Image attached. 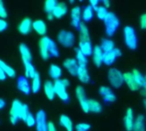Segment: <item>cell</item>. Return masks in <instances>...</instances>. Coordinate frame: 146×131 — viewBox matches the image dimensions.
Segmentation results:
<instances>
[{
	"label": "cell",
	"instance_id": "cell-8",
	"mask_svg": "<svg viewBox=\"0 0 146 131\" xmlns=\"http://www.w3.org/2000/svg\"><path fill=\"white\" fill-rule=\"evenodd\" d=\"M54 88H55V92L56 95L64 103L69 102V95L67 92V88L62 84L61 79L56 80L54 82Z\"/></svg>",
	"mask_w": 146,
	"mask_h": 131
},
{
	"label": "cell",
	"instance_id": "cell-23",
	"mask_svg": "<svg viewBox=\"0 0 146 131\" xmlns=\"http://www.w3.org/2000/svg\"><path fill=\"white\" fill-rule=\"evenodd\" d=\"M44 94L47 97L48 100H54L55 96H56V92H55V88H54V83L47 80L45 81L44 84Z\"/></svg>",
	"mask_w": 146,
	"mask_h": 131
},
{
	"label": "cell",
	"instance_id": "cell-46",
	"mask_svg": "<svg viewBox=\"0 0 146 131\" xmlns=\"http://www.w3.org/2000/svg\"><path fill=\"white\" fill-rule=\"evenodd\" d=\"M61 82L66 88H68L70 85V82L68 78H61Z\"/></svg>",
	"mask_w": 146,
	"mask_h": 131
},
{
	"label": "cell",
	"instance_id": "cell-49",
	"mask_svg": "<svg viewBox=\"0 0 146 131\" xmlns=\"http://www.w3.org/2000/svg\"><path fill=\"white\" fill-rule=\"evenodd\" d=\"M101 3H102V5H103V6H104V7H105V8H107V9H108V8H110V5H111V3H110L109 0H104V1H102Z\"/></svg>",
	"mask_w": 146,
	"mask_h": 131
},
{
	"label": "cell",
	"instance_id": "cell-52",
	"mask_svg": "<svg viewBox=\"0 0 146 131\" xmlns=\"http://www.w3.org/2000/svg\"><path fill=\"white\" fill-rule=\"evenodd\" d=\"M144 107H145V110H146V100L144 101Z\"/></svg>",
	"mask_w": 146,
	"mask_h": 131
},
{
	"label": "cell",
	"instance_id": "cell-43",
	"mask_svg": "<svg viewBox=\"0 0 146 131\" xmlns=\"http://www.w3.org/2000/svg\"><path fill=\"white\" fill-rule=\"evenodd\" d=\"M8 26H9L8 22H7L5 20L1 19V20H0V32H4V31L8 28Z\"/></svg>",
	"mask_w": 146,
	"mask_h": 131
},
{
	"label": "cell",
	"instance_id": "cell-30",
	"mask_svg": "<svg viewBox=\"0 0 146 131\" xmlns=\"http://www.w3.org/2000/svg\"><path fill=\"white\" fill-rule=\"evenodd\" d=\"M59 123L67 131H74V124L68 116L65 114L61 115L59 118Z\"/></svg>",
	"mask_w": 146,
	"mask_h": 131
},
{
	"label": "cell",
	"instance_id": "cell-11",
	"mask_svg": "<svg viewBox=\"0 0 146 131\" xmlns=\"http://www.w3.org/2000/svg\"><path fill=\"white\" fill-rule=\"evenodd\" d=\"M36 131H48V122L46 113L44 110H39L36 113Z\"/></svg>",
	"mask_w": 146,
	"mask_h": 131
},
{
	"label": "cell",
	"instance_id": "cell-53",
	"mask_svg": "<svg viewBox=\"0 0 146 131\" xmlns=\"http://www.w3.org/2000/svg\"><path fill=\"white\" fill-rule=\"evenodd\" d=\"M145 84H146V74H145Z\"/></svg>",
	"mask_w": 146,
	"mask_h": 131
},
{
	"label": "cell",
	"instance_id": "cell-34",
	"mask_svg": "<svg viewBox=\"0 0 146 131\" xmlns=\"http://www.w3.org/2000/svg\"><path fill=\"white\" fill-rule=\"evenodd\" d=\"M132 73H133V77H134V78H135L137 84H138L141 88H142L143 86L146 85L145 76L139 70H138V69L135 68V69H133V70L132 71Z\"/></svg>",
	"mask_w": 146,
	"mask_h": 131
},
{
	"label": "cell",
	"instance_id": "cell-10",
	"mask_svg": "<svg viewBox=\"0 0 146 131\" xmlns=\"http://www.w3.org/2000/svg\"><path fill=\"white\" fill-rule=\"evenodd\" d=\"M99 95L105 103H113L116 101V95L109 86L104 85L99 88Z\"/></svg>",
	"mask_w": 146,
	"mask_h": 131
},
{
	"label": "cell",
	"instance_id": "cell-2",
	"mask_svg": "<svg viewBox=\"0 0 146 131\" xmlns=\"http://www.w3.org/2000/svg\"><path fill=\"white\" fill-rule=\"evenodd\" d=\"M28 112L30 111L27 105L22 103L18 99H15L11 103L9 110V120L11 124L15 125L19 120H22V118Z\"/></svg>",
	"mask_w": 146,
	"mask_h": 131
},
{
	"label": "cell",
	"instance_id": "cell-35",
	"mask_svg": "<svg viewBox=\"0 0 146 131\" xmlns=\"http://www.w3.org/2000/svg\"><path fill=\"white\" fill-rule=\"evenodd\" d=\"M0 68L2 70H3V72L6 73L7 77L15 78L16 76L15 70L13 67H11L10 66H9L7 63H5L4 61H0Z\"/></svg>",
	"mask_w": 146,
	"mask_h": 131
},
{
	"label": "cell",
	"instance_id": "cell-37",
	"mask_svg": "<svg viewBox=\"0 0 146 131\" xmlns=\"http://www.w3.org/2000/svg\"><path fill=\"white\" fill-rule=\"evenodd\" d=\"M57 4H58V2L56 0H46L44 3V9L45 13L46 14L53 13Z\"/></svg>",
	"mask_w": 146,
	"mask_h": 131
},
{
	"label": "cell",
	"instance_id": "cell-24",
	"mask_svg": "<svg viewBox=\"0 0 146 131\" xmlns=\"http://www.w3.org/2000/svg\"><path fill=\"white\" fill-rule=\"evenodd\" d=\"M62 74V70L60 66L56 64H51L49 67V75L55 81L61 79Z\"/></svg>",
	"mask_w": 146,
	"mask_h": 131
},
{
	"label": "cell",
	"instance_id": "cell-16",
	"mask_svg": "<svg viewBox=\"0 0 146 131\" xmlns=\"http://www.w3.org/2000/svg\"><path fill=\"white\" fill-rule=\"evenodd\" d=\"M135 118H134V113L133 110L132 108H128L126 112L123 123H124V127L127 131H133V125H134Z\"/></svg>",
	"mask_w": 146,
	"mask_h": 131
},
{
	"label": "cell",
	"instance_id": "cell-41",
	"mask_svg": "<svg viewBox=\"0 0 146 131\" xmlns=\"http://www.w3.org/2000/svg\"><path fill=\"white\" fill-rule=\"evenodd\" d=\"M0 16L3 20L8 16V13H7V10L5 9V6L3 1H0Z\"/></svg>",
	"mask_w": 146,
	"mask_h": 131
},
{
	"label": "cell",
	"instance_id": "cell-26",
	"mask_svg": "<svg viewBox=\"0 0 146 131\" xmlns=\"http://www.w3.org/2000/svg\"><path fill=\"white\" fill-rule=\"evenodd\" d=\"M79 49L87 57L92 55L93 49L92 42H79Z\"/></svg>",
	"mask_w": 146,
	"mask_h": 131
},
{
	"label": "cell",
	"instance_id": "cell-22",
	"mask_svg": "<svg viewBox=\"0 0 146 131\" xmlns=\"http://www.w3.org/2000/svg\"><path fill=\"white\" fill-rule=\"evenodd\" d=\"M76 77L84 84H89L91 82V76H90V73H89V71H88L87 67L80 66Z\"/></svg>",
	"mask_w": 146,
	"mask_h": 131
},
{
	"label": "cell",
	"instance_id": "cell-40",
	"mask_svg": "<svg viewBox=\"0 0 146 131\" xmlns=\"http://www.w3.org/2000/svg\"><path fill=\"white\" fill-rule=\"evenodd\" d=\"M91 125L87 123H80L75 126V131H89Z\"/></svg>",
	"mask_w": 146,
	"mask_h": 131
},
{
	"label": "cell",
	"instance_id": "cell-9",
	"mask_svg": "<svg viewBox=\"0 0 146 131\" xmlns=\"http://www.w3.org/2000/svg\"><path fill=\"white\" fill-rule=\"evenodd\" d=\"M82 9L80 6H74L72 8L71 11H70V17H71V25L73 27H74L75 29L80 28L81 23L83 21H81L82 20Z\"/></svg>",
	"mask_w": 146,
	"mask_h": 131
},
{
	"label": "cell",
	"instance_id": "cell-36",
	"mask_svg": "<svg viewBox=\"0 0 146 131\" xmlns=\"http://www.w3.org/2000/svg\"><path fill=\"white\" fill-rule=\"evenodd\" d=\"M31 86H32V92L34 93V94H37L40 90V89H41V78H40V76H39L38 72L32 79Z\"/></svg>",
	"mask_w": 146,
	"mask_h": 131
},
{
	"label": "cell",
	"instance_id": "cell-18",
	"mask_svg": "<svg viewBox=\"0 0 146 131\" xmlns=\"http://www.w3.org/2000/svg\"><path fill=\"white\" fill-rule=\"evenodd\" d=\"M33 22L29 17L24 18L18 25V31L22 35H27L33 29Z\"/></svg>",
	"mask_w": 146,
	"mask_h": 131
},
{
	"label": "cell",
	"instance_id": "cell-19",
	"mask_svg": "<svg viewBox=\"0 0 146 131\" xmlns=\"http://www.w3.org/2000/svg\"><path fill=\"white\" fill-rule=\"evenodd\" d=\"M19 51L21 54V57L23 62H32L33 56L30 49L26 43H21L19 45Z\"/></svg>",
	"mask_w": 146,
	"mask_h": 131
},
{
	"label": "cell",
	"instance_id": "cell-14",
	"mask_svg": "<svg viewBox=\"0 0 146 131\" xmlns=\"http://www.w3.org/2000/svg\"><path fill=\"white\" fill-rule=\"evenodd\" d=\"M122 55L121 50L119 48H115L113 51L109 52V53H104V64L106 66H111L113 65L115 61L121 57Z\"/></svg>",
	"mask_w": 146,
	"mask_h": 131
},
{
	"label": "cell",
	"instance_id": "cell-33",
	"mask_svg": "<svg viewBox=\"0 0 146 131\" xmlns=\"http://www.w3.org/2000/svg\"><path fill=\"white\" fill-rule=\"evenodd\" d=\"M23 64L25 67V77L33 79L38 73L35 66L33 65L32 62H23Z\"/></svg>",
	"mask_w": 146,
	"mask_h": 131
},
{
	"label": "cell",
	"instance_id": "cell-12",
	"mask_svg": "<svg viewBox=\"0 0 146 131\" xmlns=\"http://www.w3.org/2000/svg\"><path fill=\"white\" fill-rule=\"evenodd\" d=\"M17 89L20 92L26 95H29L32 92V86L27 78L25 76H21L17 78Z\"/></svg>",
	"mask_w": 146,
	"mask_h": 131
},
{
	"label": "cell",
	"instance_id": "cell-6",
	"mask_svg": "<svg viewBox=\"0 0 146 131\" xmlns=\"http://www.w3.org/2000/svg\"><path fill=\"white\" fill-rule=\"evenodd\" d=\"M75 35L72 31L61 30L57 34V42L64 48H72L75 43Z\"/></svg>",
	"mask_w": 146,
	"mask_h": 131
},
{
	"label": "cell",
	"instance_id": "cell-39",
	"mask_svg": "<svg viewBox=\"0 0 146 131\" xmlns=\"http://www.w3.org/2000/svg\"><path fill=\"white\" fill-rule=\"evenodd\" d=\"M110 11H108V9L105 8L104 6L103 5H100L98 9L96 10V14H97V17L101 20H104V19L106 18V16L108 15Z\"/></svg>",
	"mask_w": 146,
	"mask_h": 131
},
{
	"label": "cell",
	"instance_id": "cell-1",
	"mask_svg": "<svg viewBox=\"0 0 146 131\" xmlns=\"http://www.w3.org/2000/svg\"><path fill=\"white\" fill-rule=\"evenodd\" d=\"M38 49L41 58L45 61L50 57L57 58L60 56V52L56 43L48 36L41 37L38 41Z\"/></svg>",
	"mask_w": 146,
	"mask_h": 131
},
{
	"label": "cell",
	"instance_id": "cell-20",
	"mask_svg": "<svg viewBox=\"0 0 146 131\" xmlns=\"http://www.w3.org/2000/svg\"><path fill=\"white\" fill-rule=\"evenodd\" d=\"M33 29L41 37L46 36L47 26L43 20H36L33 22Z\"/></svg>",
	"mask_w": 146,
	"mask_h": 131
},
{
	"label": "cell",
	"instance_id": "cell-28",
	"mask_svg": "<svg viewBox=\"0 0 146 131\" xmlns=\"http://www.w3.org/2000/svg\"><path fill=\"white\" fill-rule=\"evenodd\" d=\"M80 41L79 42H91V37L89 33V30L86 23L82 22L80 28Z\"/></svg>",
	"mask_w": 146,
	"mask_h": 131
},
{
	"label": "cell",
	"instance_id": "cell-48",
	"mask_svg": "<svg viewBox=\"0 0 146 131\" xmlns=\"http://www.w3.org/2000/svg\"><path fill=\"white\" fill-rule=\"evenodd\" d=\"M140 95L145 98V100H146V85L143 86L141 89H140Z\"/></svg>",
	"mask_w": 146,
	"mask_h": 131
},
{
	"label": "cell",
	"instance_id": "cell-38",
	"mask_svg": "<svg viewBox=\"0 0 146 131\" xmlns=\"http://www.w3.org/2000/svg\"><path fill=\"white\" fill-rule=\"evenodd\" d=\"M22 121L26 124L27 127H33L36 125V117L33 116V114L30 112H28L25 117L22 118Z\"/></svg>",
	"mask_w": 146,
	"mask_h": 131
},
{
	"label": "cell",
	"instance_id": "cell-25",
	"mask_svg": "<svg viewBox=\"0 0 146 131\" xmlns=\"http://www.w3.org/2000/svg\"><path fill=\"white\" fill-rule=\"evenodd\" d=\"M133 131H146L145 116L143 114H139L135 118Z\"/></svg>",
	"mask_w": 146,
	"mask_h": 131
},
{
	"label": "cell",
	"instance_id": "cell-50",
	"mask_svg": "<svg viewBox=\"0 0 146 131\" xmlns=\"http://www.w3.org/2000/svg\"><path fill=\"white\" fill-rule=\"evenodd\" d=\"M5 107H6V101H4V99H1L0 100V110H3Z\"/></svg>",
	"mask_w": 146,
	"mask_h": 131
},
{
	"label": "cell",
	"instance_id": "cell-29",
	"mask_svg": "<svg viewBox=\"0 0 146 131\" xmlns=\"http://www.w3.org/2000/svg\"><path fill=\"white\" fill-rule=\"evenodd\" d=\"M103 49L104 53H109L113 51L115 49V45L113 40L110 38H103L101 40V43L99 45Z\"/></svg>",
	"mask_w": 146,
	"mask_h": 131
},
{
	"label": "cell",
	"instance_id": "cell-27",
	"mask_svg": "<svg viewBox=\"0 0 146 131\" xmlns=\"http://www.w3.org/2000/svg\"><path fill=\"white\" fill-rule=\"evenodd\" d=\"M94 9L90 4L84 7L82 10V20L84 23L89 22L92 20L94 16Z\"/></svg>",
	"mask_w": 146,
	"mask_h": 131
},
{
	"label": "cell",
	"instance_id": "cell-17",
	"mask_svg": "<svg viewBox=\"0 0 146 131\" xmlns=\"http://www.w3.org/2000/svg\"><path fill=\"white\" fill-rule=\"evenodd\" d=\"M124 80H125V84H127V86L128 87V89L132 91H138L140 90L141 87L137 84L132 72H127L124 73Z\"/></svg>",
	"mask_w": 146,
	"mask_h": 131
},
{
	"label": "cell",
	"instance_id": "cell-4",
	"mask_svg": "<svg viewBox=\"0 0 146 131\" xmlns=\"http://www.w3.org/2000/svg\"><path fill=\"white\" fill-rule=\"evenodd\" d=\"M105 26V32L108 37H112L120 26V20L114 12H109L104 20Z\"/></svg>",
	"mask_w": 146,
	"mask_h": 131
},
{
	"label": "cell",
	"instance_id": "cell-5",
	"mask_svg": "<svg viewBox=\"0 0 146 131\" xmlns=\"http://www.w3.org/2000/svg\"><path fill=\"white\" fill-rule=\"evenodd\" d=\"M108 81L114 89H120L124 84V73L115 67H111L108 71Z\"/></svg>",
	"mask_w": 146,
	"mask_h": 131
},
{
	"label": "cell",
	"instance_id": "cell-45",
	"mask_svg": "<svg viewBox=\"0 0 146 131\" xmlns=\"http://www.w3.org/2000/svg\"><path fill=\"white\" fill-rule=\"evenodd\" d=\"M48 131H56V128L52 122H48Z\"/></svg>",
	"mask_w": 146,
	"mask_h": 131
},
{
	"label": "cell",
	"instance_id": "cell-31",
	"mask_svg": "<svg viewBox=\"0 0 146 131\" xmlns=\"http://www.w3.org/2000/svg\"><path fill=\"white\" fill-rule=\"evenodd\" d=\"M88 103H89L90 113H96V114L102 113L103 106H102V104L98 101H97L95 99H88Z\"/></svg>",
	"mask_w": 146,
	"mask_h": 131
},
{
	"label": "cell",
	"instance_id": "cell-47",
	"mask_svg": "<svg viewBox=\"0 0 146 131\" xmlns=\"http://www.w3.org/2000/svg\"><path fill=\"white\" fill-rule=\"evenodd\" d=\"M6 78H7L6 73L3 72V70H2V69L0 68V80H1V81H4Z\"/></svg>",
	"mask_w": 146,
	"mask_h": 131
},
{
	"label": "cell",
	"instance_id": "cell-44",
	"mask_svg": "<svg viewBox=\"0 0 146 131\" xmlns=\"http://www.w3.org/2000/svg\"><path fill=\"white\" fill-rule=\"evenodd\" d=\"M99 3H100V1H98V0H91V1H89V4L94 9L95 11H96V10L98 9V8L100 6Z\"/></svg>",
	"mask_w": 146,
	"mask_h": 131
},
{
	"label": "cell",
	"instance_id": "cell-32",
	"mask_svg": "<svg viewBox=\"0 0 146 131\" xmlns=\"http://www.w3.org/2000/svg\"><path fill=\"white\" fill-rule=\"evenodd\" d=\"M74 52H75V59L79 64L80 66L81 67H86L87 64H88V59H87V56L85 55L80 49L79 48H76L74 49Z\"/></svg>",
	"mask_w": 146,
	"mask_h": 131
},
{
	"label": "cell",
	"instance_id": "cell-51",
	"mask_svg": "<svg viewBox=\"0 0 146 131\" xmlns=\"http://www.w3.org/2000/svg\"><path fill=\"white\" fill-rule=\"evenodd\" d=\"M46 18H47V20H54V18H55V16H54V14H52V13H50V14H46Z\"/></svg>",
	"mask_w": 146,
	"mask_h": 131
},
{
	"label": "cell",
	"instance_id": "cell-21",
	"mask_svg": "<svg viewBox=\"0 0 146 131\" xmlns=\"http://www.w3.org/2000/svg\"><path fill=\"white\" fill-rule=\"evenodd\" d=\"M68 11V4L64 2H60V3H58L57 6L56 7L55 10L53 11L52 14H54L55 18L61 19L67 14Z\"/></svg>",
	"mask_w": 146,
	"mask_h": 131
},
{
	"label": "cell",
	"instance_id": "cell-3",
	"mask_svg": "<svg viewBox=\"0 0 146 131\" xmlns=\"http://www.w3.org/2000/svg\"><path fill=\"white\" fill-rule=\"evenodd\" d=\"M123 37L125 44L129 49L134 50L138 48L139 39L134 27L132 26H126L123 29Z\"/></svg>",
	"mask_w": 146,
	"mask_h": 131
},
{
	"label": "cell",
	"instance_id": "cell-7",
	"mask_svg": "<svg viewBox=\"0 0 146 131\" xmlns=\"http://www.w3.org/2000/svg\"><path fill=\"white\" fill-rule=\"evenodd\" d=\"M75 95L79 101L80 106L82 109V111L86 113H90L89 110V103L88 99L86 98V93L82 85H78L75 89Z\"/></svg>",
	"mask_w": 146,
	"mask_h": 131
},
{
	"label": "cell",
	"instance_id": "cell-15",
	"mask_svg": "<svg viewBox=\"0 0 146 131\" xmlns=\"http://www.w3.org/2000/svg\"><path fill=\"white\" fill-rule=\"evenodd\" d=\"M104 53L99 45L94 46L92 52V61L97 67H100L104 64Z\"/></svg>",
	"mask_w": 146,
	"mask_h": 131
},
{
	"label": "cell",
	"instance_id": "cell-13",
	"mask_svg": "<svg viewBox=\"0 0 146 131\" xmlns=\"http://www.w3.org/2000/svg\"><path fill=\"white\" fill-rule=\"evenodd\" d=\"M63 67L68 72V73L72 76H77V72L79 70V64L75 58H67L63 61L62 63Z\"/></svg>",
	"mask_w": 146,
	"mask_h": 131
},
{
	"label": "cell",
	"instance_id": "cell-42",
	"mask_svg": "<svg viewBox=\"0 0 146 131\" xmlns=\"http://www.w3.org/2000/svg\"><path fill=\"white\" fill-rule=\"evenodd\" d=\"M139 26L141 29L146 30V13L143 14L139 18Z\"/></svg>",
	"mask_w": 146,
	"mask_h": 131
}]
</instances>
